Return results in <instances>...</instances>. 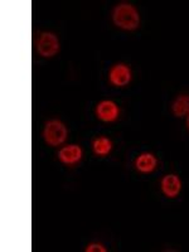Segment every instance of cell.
I'll use <instances>...</instances> for the list:
<instances>
[{"label":"cell","instance_id":"6da1fadb","mask_svg":"<svg viewBox=\"0 0 189 252\" xmlns=\"http://www.w3.org/2000/svg\"><path fill=\"white\" fill-rule=\"evenodd\" d=\"M114 23L119 27V28L126 29V31H132L136 29L140 22L138 12L130 4H120L115 8L114 10Z\"/></svg>","mask_w":189,"mask_h":252},{"label":"cell","instance_id":"277c9868","mask_svg":"<svg viewBox=\"0 0 189 252\" xmlns=\"http://www.w3.org/2000/svg\"><path fill=\"white\" fill-rule=\"evenodd\" d=\"M131 80V72L125 64H118L110 71V81L115 86H125Z\"/></svg>","mask_w":189,"mask_h":252},{"label":"cell","instance_id":"8fae6325","mask_svg":"<svg viewBox=\"0 0 189 252\" xmlns=\"http://www.w3.org/2000/svg\"><path fill=\"white\" fill-rule=\"evenodd\" d=\"M87 252H92V251H100V252H105L106 251V249L102 246V245L100 244H91L90 246H87L86 249Z\"/></svg>","mask_w":189,"mask_h":252},{"label":"cell","instance_id":"5b68a950","mask_svg":"<svg viewBox=\"0 0 189 252\" xmlns=\"http://www.w3.org/2000/svg\"><path fill=\"white\" fill-rule=\"evenodd\" d=\"M97 116L103 121H114L119 116V107L112 101H102L97 106Z\"/></svg>","mask_w":189,"mask_h":252},{"label":"cell","instance_id":"7c38bea8","mask_svg":"<svg viewBox=\"0 0 189 252\" xmlns=\"http://www.w3.org/2000/svg\"><path fill=\"white\" fill-rule=\"evenodd\" d=\"M187 126H188V129H189V114H188V118H187Z\"/></svg>","mask_w":189,"mask_h":252},{"label":"cell","instance_id":"9c48e42d","mask_svg":"<svg viewBox=\"0 0 189 252\" xmlns=\"http://www.w3.org/2000/svg\"><path fill=\"white\" fill-rule=\"evenodd\" d=\"M173 114L178 118L189 114V96H181L173 103Z\"/></svg>","mask_w":189,"mask_h":252},{"label":"cell","instance_id":"8992f818","mask_svg":"<svg viewBox=\"0 0 189 252\" xmlns=\"http://www.w3.org/2000/svg\"><path fill=\"white\" fill-rule=\"evenodd\" d=\"M181 181H179V178L177 175H166V177H164L163 182H161V189H163L164 194L166 197H177L178 193L181 192Z\"/></svg>","mask_w":189,"mask_h":252},{"label":"cell","instance_id":"30bf717a","mask_svg":"<svg viewBox=\"0 0 189 252\" xmlns=\"http://www.w3.org/2000/svg\"><path fill=\"white\" fill-rule=\"evenodd\" d=\"M112 143L106 138H98L94 141V152L97 155H107L111 152Z\"/></svg>","mask_w":189,"mask_h":252},{"label":"cell","instance_id":"3957f363","mask_svg":"<svg viewBox=\"0 0 189 252\" xmlns=\"http://www.w3.org/2000/svg\"><path fill=\"white\" fill-rule=\"evenodd\" d=\"M60 49L58 39L53 33H43L38 40V53L43 57H53Z\"/></svg>","mask_w":189,"mask_h":252},{"label":"cell","instance_id":"7a4b0ae2","mask_svg":"<svg viewBox=\"0 0 189 252\" xmlns=\"http://www.w3.org/2000/svg\"><path fill=\"white\" fill-rule=\"evenodd\" d=\"M44 140L52 146H57L62 144L67 138V129L61 121L52 120L47 123L43 132Z\"/></svg>","mask_w":189,"mask_h":252},{"label":"cell","instance_id":"52a82bcc","mask_svg":"<svg viewBox=\"0 0 189 252\" xmlns=\"http://www.w3.org/2000/svg\"><path fill=\"white\" fill-rule=\"evenodd\" d=\"M58 157H60L61 161H63L64 164H75L82 157V150L77 145H69L63 148L60 154H58Z\"/></svg>","mask_w":189,"mask_h":252},{"label":"cell","instance_id":"ba28073f","mask_svg":"<svg viewBox=\"0 0 189 252\" xmlns=\"http://www.w3.org/2000/svg\"><path fill=\"white\" fill-rule=\"evenodd\" d=\"M155 165H157V159L154 155L152 154H141L140 157L136 159V168L143 173H150L154 170Z\"/></svg>","mask_w":189,"mask_h":252}]
</instances>
